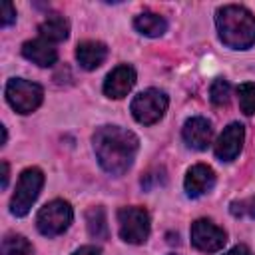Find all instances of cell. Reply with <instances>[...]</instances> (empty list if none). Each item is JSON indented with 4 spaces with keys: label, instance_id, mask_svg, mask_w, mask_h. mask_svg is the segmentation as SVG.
Listing matches in <instances>:
<instances>
[{
    "label": "cell",
    "instance_id": "8992f818",
    "mask_svg": "<svg viewBox=\"0 0 255 255\" xmlns=\"http://www.w3.org/2000/svg\"><path fill=\"white\" fill-rule=\"evenodd\" d=\"M167 104H169V100L161 90L149 88L131 100L129 110H131V116L135 118V122H139L143 126H151L163 118Z\"/></svg>",
    "mask_w": 255,
    "mask_h": 255
},
{
    "label": "cell",
    "instance_id": "ba28073f",
    "mask_svg": "<svg viewBox=\"0 0 255 255\" xmlns=\"http://www.w3.org/2000/svg\"><path fill=\"white\" fill-rule=\"evenodd\" d=\"M227 241L225 229L217 227L209 219H197L191 225V243L195 249L203 253H215L219 251Z\"/></svg>",
    "mask_w": 255,
    "mask_h": 255
},
{
    "label": "cell",
    "instance_id": "7a4b0ae2",
    "mask_svg": "<svg viewBox=\"0 0 255 255\" xmlns=\"http://www.w3.org/2000/svg\"><path fill=\"white\" fill-rule=\"evenodd\" d=\"M215 26L219 40L233 50H247L255 44V16L237 4H229L217 10Z\"/></svg>",
    "mask_w": 255,
    "mask_h": 255
},
{
    "label": "cell",
    "instance_id": "ac0fdd59",
    "mask_svg": "<svg viewBox=\"0 0 255 255\" xmlns=\"http://www.w3.org/2000/svg\"><path fill=\"white\" fill-rule=\"evenodd\" d=\"M32 251H34L32 243L24 235H16V233L4 235L0 245V255H32Z\"/></svg>",
    "mask_w": 255,
    "mask_h": 255
},
{
    "label": "cell",
    "instance_id": "603a6c76",
    "mask_svg": "<svg viewBox=\"0 0 255 255\" xmlns=\"http://www.w3.org/2000/svg\"><path fill=\"white\" fill-rule=\"evenodd\" d=\"M72 255H102V249L96 245H84V247L76 249Z\"/></svg>",
    "mask_w": 255,
    "mask_h": 255
},
{
    "label": "cell",
    "instance_id": "6da1fadb",
    "mask_svg": "<svg viewBox=\"0 0 255 255\" xmlns=\"http://www.w3.org/2000/svg\"><path fill=\"white\" fill-rule=\"evenodd\" d=\"M139 141L133 131L120 126H102L94 133V151L104 171L124 175L137 153Z\"/></svg>",
    "mask_w": 255,
    "mask_h": 255
},
{
    "label": "cell",
    "instance_id": "9a60e30c",
    "mask_svg": "<svg viewBox=\"0 0 255 255\" xmlns=\"http://www.w3.org/2000/svg\"><path fill=\"white\" fill-rule=\"evenodd\" d=\"M38 30H40V38H44L48 42H62L70 34V24L62 14H50L38 26Z\"/></svg>",
    "mask_w": 255,
    "mask_h": 255
},
{
    "label": "cell",
    "instance_id": "2e32d148",
    "mask_svg": "<svg viewBox=\"0 0 255 255\" xmlns=\"http://www.w3.org/2000/svg\"><path fill=\"white\" fill-rule=\"evenodd\" d=\"M133 26H135V30L139 34L149 36V38H157L167 30L165 18L161 14H155V12H149V10L137 14L135 20H133Z\"/></svg>",
    "mask_w": 255,
    "mask_h": 255
},
{
    "label": "cell",
    "instance_id": "277c9868",
    "mask_svg": "<svg viewBox=\"0 0 255 255\" xmlns=\"http://www.w3.org/2000/svg\"><path fill=\"white\" fill-rule=\"evenodd\" d=\"M74 219V211L72 205L64 199H54L50 203H46L38 215H36V227L42 235L46 237H56L60 233H64L70 223Z\"/></svg>",
    "mask_w": 255,
    "mask_h": 255
},
{
    "label": "cell",
    "instance_id": "5b68a950",
    "mask_svg": "<svg viewBox=\"0 0 255 255\" xmlns=\"http://www.w3.org/2000/svg\"><path fill=\"white\" fill-rule=\"evenodd\" d=\"M6 100L18 114H32L44 100V90L36 82L12 78L6 84Z\"/></svg>",
    "mask_w": 255,
    "mask_h": 255
},
{
    "label": "cell",
    "instance_id": "3957f363",
    "mask_svg": "<svg viewBox=\"0 0 255 255\" xmlns=\"http://www.w3.org/2000/svg\"><path fill=\"white\" fill-rule=\"evenodd\" d=\"M44 185V173L38 167H28L20 173L16 191L10 199V211L16 217H24L28 215L30 207L34 205V201L38 199L40 191Z\"/></svg>",
    "mask_w": 255,
    "mask_h": 255
},
{
    "label": "cell",
    "instance_id": "52a82bcc",
    "mask_svg": "<svg viewBox=\"0 0 255 255\" xmlns=\"http://www.w3.org/2000/svg\"><path fill=\"white\" fill-rule=\"evenodd\" d=\"M118 227L126 243L141 245L149 237V213L143 207H122L118 209Z\"/></svg>",
    "mask_w": 255,
    "mask_h": 255
},
{
    "label": "cell",
    "instance_id": "484cf974",
    "mask_svg": "<svg viewBox=\"0 0 255 255\" xmlns=\"http://www.w3.org/2000/svg\"><path fill=\"white\" fill-rule=\"evenodd\" d=\"M8 177H10L8 163H6V161H2V189H6V185H8Z\"/></svg>",
    "mask_w": 255,
    "mask_h": 255
},
{
    "label": "cell",
    "instance_id": "30bf717a",
    "mask_svg": "<svg viewBox=\"0 0 255 255\" xmlns=\"http://www.w3.org/2000/svg\"><path fill=\"white\" fill-rule=\"evenodd\" d=\"M135 84V70L128 64H122V66H116L106 82H104V94L108 98H114V100H122L124 96L129 94V90L133 88Z\"/></svg>",
    "mask_w": 255,
    "mask_h": 255
},
{
    "label": "cell",
    "instance_id": "cb8c5ba5",
    "mask_svg": "<svg viewBox=\"0 0 255 255\" xmlns=\"http://www.w3.org/2000/svg\"><path fill=\"white\" fill-rule=\"evenodd\" d=\"M245 205H249V207H243V205H239V209H237V207H231V211H233L235 215H243V213H249L251 217H255V199H253L251 203H245Z\"/></svg>",
    "mask_w": 255,
    "mask_h": 255
},
{
    "label": "cell",
    "instance_id": "4fadbf2b",
    "mask_svg": "<svg viewBox=\"0 0 255 255\" xmlns=\"http://www.w3.org/2000/svg\"><path fill=\"white\" fill-rule=\"evenodd\" d=\"M22 56L26 60H30L32 64L40 66V68H48L54 66L58 60V50L54 48L52 42L44 40V38H36V40H28L22 46Z\"/></svg>",
    "mask_w": 255,
    "mask_h": 255
},
{
    "label": "cell",
    "instance_id": "ffe728a7",
    "mask_svg": "<svg viewBox=\"0 0 255 255\" xmlns=\"http://www.w3.org/2000/svg\"><path fill=\"white\" fill-rule=\"evenodd\" d=\"M209 96H211V102L215 106H227L229 104V98H231V86L227 80L219 78L211 84V90H209Z\"/></svg>",
    "mask_w": 255,
    "mask_h": 255
},
{
    "label": "cell",
    "instance_id": "e0dca14e",
    "mask_svg": "<svg viewBox=\"0 0 255 255\" xmlns=\"http://www.w3.org/2000/svg\"><path fill=\"white\" fill-rule=\"evenodd\" d=\"M86 223L88 233L94 239H108V223H106V211L104 207H90L86 211Z\"/></svg>",
    "mask_w": 255,
    "mask_h": 255
},
{
    "label": "cell",
    "instance_id": "8fae6325",
    "mask_svg": "<svg viewBox=\"0 0 255 255\" xmlns=\"http://www.w3.org/2000/svg\"><path fill=\"white\" fill-rule=\"evenodd\" d=\"M215 185V171L205 163H195L187 169L183 187L189 197H201Z\"/></svg>",
    "mask_w": 255,
    "mask_h": 255
},
{
    "label": "cell",
    "instance_id": "d6986e66",
    "mask_svg": "<svg viewBox=\"0 0 255 255\" xmlns=\"http://www.w3.org/2000/svg\"><path fill=\"white\" fill-rule=\"evenodd\" d=\"M237 98H239V106L241 112L251 116L255 114V82H245L237 88Z\"/></svg>",
    "mask_w": 255,
    "mask_h": 255
},
{
    "label": "cell",
    "instance_id": "5bb4252c",
    "mask_svg": "<svg viewBox=\"0 0 255 255\" xmlns=\"http://www.w3.org/2000/svg\"><path fill=\"white\" fill-rule=\"evenodd\" d=\"M76 58L80 62V66L84 70H96L104 64V60L108 58V48L102 42L96 40H86L80 42L76 48Z\"/></svg>",
    "mask_w": 255,
    "mask_h": 255
},
{
    "label": "cell",
    "instance_id": "9c48e42d",
    "mask_svg": "<svg viewBox=\"0 0 255 255\" xmlns=\"http://www.w3.org/2000/svg\"><path fill=\"white\" fill-rule=\"evenodd\" d=\"M243 139H245V128L241 124H237V122L229 124L221 131V135L217 137V143H215V155H217V159H221V161H233L239 155L241 147H243Z\"/></svg>",
    "mask_w": 255,
    "mask_h": 255
},
{
    "label": "cell",
    "instance_id": "44dd1931",
    "mask_svg": "<svg viewBox=\"0 0 255 255\" xmlns=\"http://www.w3.org/2000/svg\"><path fill=\"white\" fill-rule=\"evenodd\" d=\"M163 183H165L163 169H151L141 177V187H145V189H153L155 185H163Z\"/></svg>",
    "mask_w": 255,
    "mask_h": 255
},
{
    "label": "cell",
    "instance_id": "7402d4cb",
    "mask_svg": "<svg viewBox=\"0 0 255 255\" xmlns=\"http://www.w3.org/2000/svg\"><path fill=\"white\" fill-rule=\"evenodd\" d=\"M0 10H2V14H0V24H2L4 28L10 26L12 22H16V8H14L10 2H2Z\"/></svg>",
    "mask_w": 255,
    "mask_h": 255
},
{
    "label": "cell",
    "instance_id": "d4e9b609",
    "mask_svg": "<svg viewBox=\"0 0 255 255\" xmlns=\"http://www.w3.org/2000/svg\"><path fill=\"white\" fill-rule=\"evenodd\" d=\"M225 255H251V251H249L247 245H235V247L229 249Z\"/></svg>",
    "mask_w": 255,
    "mask_h": 255
},
{
    "label": "cell",
    "instance_id": "7c38bea8",
    "mask_svg": "<svg viewBox=\"0 0 255 255\" xmlns=\"http://www.w3.org/2000/svg\"><path fill=\"white\" fill-rule=\"evenodd\" d=\"M211 124L205 120V118H189L185 124H183V129H181V135H183V141L193 147V149H207V145L211 143Z\"/></svg>",
    "mask_w": 255,
    "mask_h": 255
}]
</instances>
